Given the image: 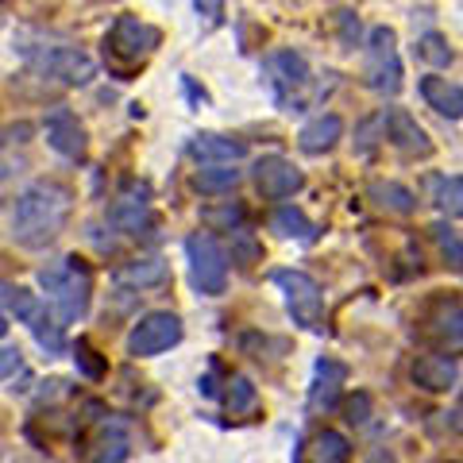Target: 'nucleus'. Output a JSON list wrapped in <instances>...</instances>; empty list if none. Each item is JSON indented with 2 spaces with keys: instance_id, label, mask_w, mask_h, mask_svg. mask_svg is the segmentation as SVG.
Returning <instances> with one entry per match:
<instances>
[{
  "instance_id": "obj_12",
  "label": "nucleus",
  "mask_w": 463,
  "mask_h": 463,
  "mask_svg": "<svg viewBox=\"0 0 463 463\" xmlns=\"http://www.w3.org/2000/svg\"><path fill=\"white\" fill-rule=\"evenodd\" d=\"M301 185H306V174H301L289 158L282 155H267L255 163V190L263 194L267 201H286L294 197Z\"/></svg>"
},
{
  "instance_id": "obj_27",
  "label": "nucleus",
  "mask_w": 463,
  "mask_h": 463,
  "mask_svg": "<svg viewBox=\"0 0 463 463\" xmlns=\"http://www.w3.org/2000/svg\"><path fill=\"white\" fill-rule=\"evenodd\" d=\"M432 201L444 216H463V178H432Z\"/></svg>"
},
{
  "instance_id": "obj_26",
  "label": "nucleus",
  "mask_w": 463,
  "mask_h": 463,
  "mask_svg": "<svg viewBox=\"0 0 463 463\" xmlns=\"http://www.w3.org/2000/svg\"><path fill=\"white\" fill-rule=\"evenodd\" d=\"M190 185H194L197 194H205V197H213V194H232V190L240 185V170H236V166H205V170L194 174Z\"/></svg>"
},
{
  "instance_id": "obj_30",
  "label": "nucleus",
  "mask_w": 463,
  "mask_h": 463,
  "mask_svg": "<svg viewBox=\"0 0 463 463\" xmlns=\"http://www.w3.org/2000/svg\"><path fill=\"white\" fill-rule=\"evenodd\" d=\"M74 364L81 367L85 379H93V383H97V379H105V371H109V367H105V359H100V355H97L85 340H78V344H74Z\"/></svg>"
},
{
  "instance_id": "obj_2",
  "label": "nucleus",
  "mask_w": 463,
  "mask_h": 463,
  "mask_svg": "<svg viewBox=\"0 0 463 463\" xmlns=\"http://www.w3.org/2000/svg\"><path fill=\"white\" fill-rule=\"evenodd\" d=\"M39 286L47 294L54 317L62 325H74L90 313V301H93V270L81 255H66V259H54L39 270Z\"/></svg>"
},
{
  "instance_id": "obj_18",
  "label": "nucleus",
  "mask_w": 463,
  "mask_h": 463,
  "mask_svg": "<svg viewBox=\"0 0 463 463\" xmlns=\"http://www.w3.org/2000/svg\"><path fill=\"white\" fill-rule=\"evenodd\" d=\"M344 136V120L336 112H321V116H313V120L298 132V147L306 151V155H325L332 151L340 143Z\"/></svg>"
},
{
  "instance_id": "obj_13",
  "label": "nucleus",
  "mask_w": 463,
  "mask_h": 463,
  "mask_svg": "<svg viewBox=\"0 0 463 463\" xmlns=\"http://www.w3.org/2000/svg\"><path fill=\"white\" fill-rule=\"evenodd\" d=\"M383 139L394 143L402 155H413V158H429L432 155L429 132L405 109H386L383 112Z\"/></svg>"
},
{
  "instance_id": "obj_20",
  "label": "nucleus",
  "mask_w": 463,
  "mask_h": 463,
  "mask_svg": "<svg viewBox=\"0 0 463 463\" xmlns=\"http://www.w3.org/2000/svg\"><path fill=\"white\" fill-rule=\"evenodd\" d=\"M128 448H132V432H128V425L124 421H105L100 425V437H97L90 463H124Z\"/></svg>"
},
{
  "instance_id": "obj_16",
  "label": "nucleus",
  "mask_w": 463,
  "mask_h": 463,
  "mask_svg": "<svg viewBox=\"0 0 463 463\" xmlns=\"http://www.w3.org/2000/svg\"><path fill=\"white\" fill-rule=\"evenodd\" d=\"M347 383V367L340 359H317L313 367V386H309V410L313 413H328L340 402V390Z\"/></svg>"
},
{
  "instance_id": "obj_29",
  "label": "nucleus",
  "mask_w": 463,
  "mask_h": 463,
  "mask_svg": "<svg viewBox=\"0 0 463 463\" xmlns=\"http://www.w3.org/2000/svg\"><path fill=\"white\" fill-rule=\"evenodd\" d=\"M251 405H255L251 379H243V374H232V379H228V410L240 413V410H251Z\"/></svg>"
},
{
  "instance_id": "obj_17",
  "label": "nucleus",
  "mask_w": 463,
  "mask_h": 463,
  "mask_svg": "<svg viewBox=\"0 0 463 463\" xmlns=\"http://www.w3.org/2000/svg\"><path fill=\"white\" fill-rule=\"evenodd\" d=\"M190 151L197 163H209V166H232V163H240L243 155H248V143L243 139H236V136H213V132H205V136H194L190 139Z\"/></svg>"
},
{
  "instance_id": "obj_3",
  "label": "nucleus",
  "mask_w": 463,
  "mask_h": 463,
  "mask_svg": "<svg viewBox=\"0 0 463 463\" xmlns=\"http://www.w3.org/2000/svg\"><path fill=\"white\" fill-rule=\"evenodd\" d=\"M263 74L270 85V97L282 112H301L313 100V70L294 51H274L263 62Z\"/></svg>"
},
{
  "instance_id": "obj_32",
  "label": "nucleus",
  "mask_w": 463,
  "mask_h": 463,
  "mask_svg": "<svg viewBox=\"0 0 463 463\" xmlns=\"http://www.w3.org/2000/svg\"><path fill=\"white\" fill-rule=\"evenodd\" d=\"M417 54H421L425 62H432V66H448V62H452V51H448V43H444L437 32L417 43Z\"/></svg>"
},
{
  "instance_id": "obj_1",
  "label": "nucleus",
  "mask_w": 463,
  "mask_h": 463,
  "mask_svg": "<svg viewBox=\"0 0 463 463\" xmlns=\"http://www.w3.org/2000/svg\"><path fill=\"white\" fill-rule=\"evenodd\" d=\"M74 209V194L62 182H32L27 190L12 201L8 209V236L27 251H39L62 236V228Z\"/></svg>"
},
{
  "instance_id": "obj_6",
  "label": "nucleus",
  "mask_w": 463,
  "mask_h": 463,
  "mask_svg": "<svg viewBox=\"0 0 463 463\" xmlns=\"http://www.w3.org/2000/svg\"><path fill=\"white\" fill-rule=\"evenodd\" d=\"M417 328H421V340H429L437 352L444 355L463 352V298L456 294L432 298L421 309V317H417Z\"/></svg>"
},
{
  "instance_id": "obj_34",
  "label": "nucleus",
  "mask_w": 463,
  "mask_h": 463,
  "mask_svg": "<svg viewBox=\"0 0 463 463\" xmlns=\"http://www.w3.org/2000/svg\"><path fill=\"white\" fill-rule=\"evenodd\" d=\"M5 359H0V374H5V383H12V374H20L24 371V359H20V347H12L5 344V352H0Z\"/></svg>"
},
{
  "instance_id": "obj_25",
  "label": "nucleus",
  "mask_w": 463,
  "mask_h": 463,
  "mask_svg": "<svg viewBox=\"0 0 463 463\" xmlns=\"http://www.w3.org/2000/svg\"><path fill=\"white\" fill-rule=\"evenodd\" d=\"M309 459L313 463H352V444H347L344 432L321 429L309 444Z\"/></svg>"
},
{
  "instance_id": "obj_9",
  "label": "nucleus",
  "mask_w": 463,
  "mask_h": 463,
  "mask_svg": "<svg viewBox=\"0 0 463 463\" xmlns=\"http://www.w3.org/2000/svg\"><path fill=\"white\" fill-rule=\"evenodd\" d=\"M163 43V35H158V27L143 24L139 16H120L109 35H105V54H112L116 62H128V66H139L143 58H151L155 47Z\"/></svg>"
},
{
  "instance_id": "obj_21",
  "label": "nucleus",
  "mask_w": 463,
  "mask_h": 463,
  "mask_svg": "<svg viewBox=\"0 0 463 463\" xmlns=\"http://www.w3.org/2000/svg\"><path fill=\"white\" fill-rule=\"evenodd\" d=\"M170 279V270L163 259H136V263H124L116 270V282L120 286H132V289H151V286H163Z\"/></svg>"
},
{
  "instance_id": "obj_33",
  "label": "nucleus",
  "mask_w": 463,
  "mask_h": 463,
  "mask_svg": "<svg viewBox=\"0 0 463 463\" xmlns=\"http://www.w3.org/2000/svg\"><path fill=\"white\" fill-rule=\"evenodd\" d=\"M344 413H347V421H352V425H364V421H367V413H371V398H367V394H355V398H347Z\"/></svg>"
},
{
  "instance_id": "obj_7",
  "label": "nucleus",
  "mask_w": 463,
  "mask_h": 463,
  "mask_svg": "<svg viewBox=\"0 0 463 463\" xmlns=\"http://www.w3.org/2000/svg\"><path fill=\"white\" fill-rule=\"evenodd\" d=\"M20 54L32 62L35 74L54 78L62 85H85L97 74L93 58L78 47H20Z\"/></svg>"
},
{
  "instance_id": "obj_23",
  "label": "nucleus",
  "mask_w": 463,
  "mask_h": 463,
  "mask_svg": "<svg viewBox=\"0 0 463 463\" xmlns=\"http://www.w3.org/2000/svg\"><path fill=\"white\" fill-rule=\"evenodd\" d=\"M43 313H47V301H39L32 289L5 282V317H16V321H24L27 328H32Z\"/></svg>"
},
{
  "instance_id": "obj_31",
  "label": "nucleus",
  "mask_w": 463,
  "mask_h": 463,
  "mask_svg": "<svg viewBox=\"0 0 463 463\" xmlns=\"http://www.w3.org/2000/svg\"><path fill=\"white\" fill-rule=\"evenodd\" d=\"M201 221H205L209 228H228V232H240V224H243V205H228L224 209H205L201 213Z\"/></svg>"
},
{
  "instance_id": "obj_14",
  "label": "nucleus",
  "mask_w": 463,
  "mask_h": 463,
  "mask_svg": "<svg viewBox=\"0 0 463 463\" xmlns=\"http://www.w3.org/2000/svg\"><path fill=\"white\" fill-rule=\"evenodd\" d=\"M43 136H47L51 147L70 158V163H81L85 158V147H90V139H85V128L74 112H66V109H58L47 116V124H43Z\"/></svg>"
},
{
  "instance_id": "obj_24",
  "label": "nucleus",
  "mask_w": 463,
  "mask_h": 463,
  "mask_svg": "<svg viewBox=\"0 0 463 463\" xmlns=\"http://www.w3.org/2000/svg\"><path fill=\"white\" fill-rule=\"evenodd\" d=\"M367 197H371L379 209L398 213V216H410V213L417 209L413 190H405V185H398V182H371V185H367Z\"/></svg>"
},
{
  "instance_id": "obj_4",
  "label": "nucleus",
  "mask_w": 463,
  "mask_h": 463,
  "mask_svg": "<svg viewBox=\"0 0 463 463\" xmlns=\"http://www.w3.org/2000/svg\"><path fill=\"white\" fill-rule=\"evenodd\" d=\"M270 282L282 289L286 313L306 332H325V294L306 270H274Z\"/></svg>"
},
{
  "instance_id": "obj_5",
  "label": "nucleus",
  "mask_w": 463,
  "mask_h": 463,
  "mask_svg": "<svg viewBox=\"0 0 463 463\" xmlns=\"http://www.w3.org/2000/svg\"><path fill=\"white\" fill-rule=\"evenodd\" d=\"M185 259H190V282L197 294L216 298L228 286V251L221 248V240L213 232H194L185 240Z\"/></svg>"
},
{
  "instance_id": "obj_8",
  "label": "nucleus",
  "mask_w": 463,
  "mask_h": 463,
  "mask_svg": "<svg viewBox=\"0 0 463 463\" xmlns=\"http://www.w3.org/2000/svg\"><path fill=\"white\" fill-rule=\"evenodd\" d=\"M364 78L374 93L394 97L402 90V58H398V35L390 27H371L367 35V66Z\"/></svg>"
},
{
  "instance_id": "obj_35",
  "label": "nucleus",
  "mask_w": 463,
  "mask_h": 463,
  "mask_svg": "<svg viewBox=\"0 0 463 463\" xmlns=\"http://www.w3.org/2000/svg\"><path fill=\"white\" fill-rule=\"evenodd\" d=\"M197 12L216 27V24L224 20V0H197Z\"/></svg>"
},
{
  "instance_id": "obj_36",
  "label": "nucleus",
  "mask_w": 463,
  "mask_h": 463,
  "mask_svg": "<svg viewBox=\"0 0 463 463\" xmlns=\"http://www.w3.org/2000/svg\"><path fill=\"white\" fill-rule=\"evenodd\" d=\"M379 463H390V459H379Z\"/></svg>"
},
{
  "instance_id": "obj_28",
  "label": "nucleus",
  "mask_w": 463,
  "mask_h": 463,
  "mask_svg": "<svg viewBox=\"0 0 463 463\" xmlns=\"http://www.w3.org/2000/svg\"><path fill=\"white\" fill-rule=\"evenodd\" d=\"M432 240H437L444 263L452 267V270H463V240H459V232L448 228L444 221H437V224H432Z\"/></svg>"
},
{
  "instance_id": "obj_11",
  "label": "nucleus",
  "mask_w": 463,
  "mask_h": 463,
  "mask_svg": "<svg viewBox=\"0 0 463 463\" xmlns=\"http://www.w3.org/2000/svg\"><path fill=\"white\" fill-rule=\"evenodd\" d=\"M109 221L124 232V236H143L155 216H151V190L143 182H124V190L116 194L112 209H109Z\"/></svg>"
},
{
  "instance_id": "obj_22",
  "label": "nucleus",
  "mask_w": 463,
  "mask_h": 463,
  "mask_svg": "<svg viewBox=\"0 0 463 463\" xmlns=\"http://www.w3.org/2000/svg\"><path fill=\"white\" fill-rule=\"evenodd\" d=\"M270 228L279 232V236H286V240H301V243H313L317 236H321V228H317L309 216L301 213V209H294V205H279V209H274Z\"/></svg>"
},
{
  "instance_id": "obj_15",
  "label": "nucleus",
  "mask_w": 463,
  "mask_h": 463,
  "mask_svg": "<svg viewBox=\"0 0 463 463\" xmlns=\"http://www.w3.org/2000/svg\"><path fill=\"white\" fill-rule=\"evenodd\" d=\"M410 379L413 386L429 390V394H444L452 390L456 379H459V364L456 355H444V352H432V355H417L413 367H410Z\"/></svg>"
},
{
  "instance_id": "obj_10",
  "label": "nucleus",
  "mask_w": 463,
  "mask_h": 463,
  "mask_svg": "<svg viewBox=\"0 0 463 463\" xmlns=\"http://www.w3.org/2000/svg\"><path fill=\"white\" fill-rule=\"evenodd\" d=\"M182 340V317L178 313H147L143 321L128 332V355L136 359H151L170 352L174 344Z\"/></svg>"
},
{
  "instance_id": "obj_19",
  "label": "nucleus",
  "mask_w": 463,
  "mask_h": 463,
  "mask_svg": "<svg viewBox=\"0 0 463 463\" xmlns=\"http://www.w3.org/2000/svg\"><path fill=\"white\" fill-rule=\"evenodd\" d=\"M421 97L432 112L448 116V120H459L463 116V90L448 78H421Z\"/></svg>"
}]
</instances>
